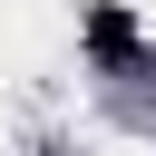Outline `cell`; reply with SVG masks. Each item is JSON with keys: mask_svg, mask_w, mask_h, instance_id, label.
Here are the masks:
<instances>
[{"mask_svg": "<svg viewBox=\"0 0 156 156\" xmlns=\"http://www.w3.org/2000/svg\"><path fill=\"white\" fill-rule=\"evenodd\" d=\"M88 58H107V68H127V58H136V20H127L117 0H98V10H88Z\"/></svg>", "mask_w": 156, "mask_h": 156, "instance_id": "obj_1", "label": "cell"}]
</instances>
